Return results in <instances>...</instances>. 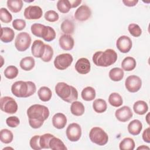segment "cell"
<instances>
[{
	"label": "cell",
	"instance_id": "34",
	"mask_svg": "<svg viewBox=\"0 0 150 150\" xmlns=\"http://www.w3.org/2000/svg\"><path fill=\"white\" fill-rule=\"evenodd\" d=\"M61 30L66 35H71L74 31L73 22L69 19L64 20L61 24Z\"/></svg>",
	"mask_w": 150,
	"mask_h": 150
},
{
	"label": "cell",
	"instance_id": "48",
	"mask_svg": "<svg viewBox=\"0 0 150 150\" xmlns=\"http://www.w3.org/2000/svg\"><path fill=\"white\" fill-rule=\"evenodd\" d=\"M138 2V0H122V3L127 6L132 7L135 6Z\"/></svg>",
	"mask_w": 150,
	"mask_h": 150
},
{
	"label": "cell",
	"instance_id": "40",
	"mask_svg": "<svg viewBox=\"0 0 150 150\" xmlns=\"http://www.w3.org/2000/svg\"><path fill=\"white\" fill-rule=\"evenodd\" d=\"M0 19L5 23H9L12 20V16L5 8H1L0 9Z\"/></svg>",
	"mask_w": 150,
	"mask_h": 150
},
{
	"label": "cell",
	"instance_id": "22",
	"mask_svg": "<svg viewBox=\"0 0 150 150\" xmlns=\"http://www.w3.org/2000/svg\"><path fill=\"white\" fill-rule=\"evenodd\" d=\"M35 65V60L33 57L28 56L21 59L19 63L21 68L25 71L31 70Z\"/></svg>",
	"mask_w": 150,
	"mask_h": 150
},
{
	"label": "cell",
	"instance_id": "50",
	"mask_svg": "<svg viewBox=\"0 0 150 150\" xmlns=\"http://www.w3.org/2000/svg\"><path fill=\"white\" fill-rule=\"evenodd\" d=\"M137 149H149V147L148 146H145L144 145H142L140 146H138L137 148Z\"/></svg>",
	"mask_w": 150,
	"mask_h": 150
},
{
	"label": "cell",
	"instance_id": "31",
	"mask_svg": "<svg viewBox=\"0 0 150 150\" xmlns=\"http://www.w3.org/2000/svg\"><path fill=\"white\" fill-rule=\"evenodd\" d=\"M49 147L53 150H66L67 147L64 144L63 142L59 138L52 137L49 142Z\"/></svg>",
	"mask_w": 150,
	"mask_h": 150
},
{
	"label": "cell",
	"instance_id": "43",
	"mask_svg": "<svg viewBox=\"0 0 150 150\" xmlns=\"http://www.w3.org/2000/svg\"><path fill=\"white\" fill-rule=\"evenodd\" d=\"M45 19L50 22H54L59 20V14L53 10H49L45 12L44 15Z\"/></svg>",
	"mask_w": 150,
	"mask_h": 150
},
{
	"label": "cell",
	"instance_id": "24",
	"mask_svg": "<svg viewBox=\"0 0 150 150\" xmlns=\"http://www.w3.org/2000/svg\"><path fill=\"white\" fill-rule=\"evenodd\" d=\"M85 108L82 103L78 101L72 102L70 106V111L75 116H81L84 113Z\"/></svg>",
	"mask_w": 150,
	"mask_h": 150
},
{
	"label": "cell",
	"instance_id": "39",
	"mask_svg": "<svg viewBox=\"0 0 150 150\" xmlns=\"http://www.w3.org/2000/svg\"><path fill=\"white\" fill-rule=\"evenodd\" d=\"M54 52L53 48L49 45H45V50L43 53V56L41 57V59L44 62H49L53 56Z\"/></svg>",
	"mask_w": 150,
	"mask_h": 150
},
{
	"label": "cell",
	"instance_id": "45",
	"mask_svg": "<svg viewBox=\"0 0 150 150\" xmlns=\"http://www.w3.org/2000/svg\"><path fill=\"white\" fill-rule=\"evenodd\" d=\"M26 22L23 19H16L12 22L13 28L17 30H22L26 27Z\"/></svg>",
	"mask_w": 150,
	"mask_h": 150
},
{
	"label": "cell",
	"instance_id": "15",
	"mask_svg": "<svg viewBox=\"0 0 150 150\" xmlns=\"http://www.w3.org/2000/svg\"><path fill=\"white\" fill-rule=\"evenodd\" d=\"M74 67L79 73L81 74H86L90 71L91 64L88 59L85 57H81L77 60Z\"/></svg>",
	"mask_w": 150,
	"mask_h": 150
},
{
	"label": "cell",
	"instance_id": "36",
	"mask_svg": "<svg viewBox=\"0 0 150 150\" xmlns=\"http://www.w3.org/2000/svg\"><path fill=\"white\" fill-rule=\"evenodd\" d=\"M57 8L60 12L66 13L69 12L71 6L69 0H59L57 2Z\"/></svg>",
	"mask_w": 150,
	"mask_h": 150
},
{
	"label": "cell",
	"instance_id": "14",
	"mask_svg": "<svg viewBox=\"0 0 150 150\" xmlns=\"http://www.w3.org/2000/svg\"><path fill=\"white\" fill-rule=\"evenodd\" d=\"M91 15V11L90 8L86 5H82L76 9L74 16L77 21L83 22L88 20Z\"/></svg>",
	"mask_w": 150,
	"mask_h": 150
},
{
	"label": "cell",
	"instance_id": "4",
	"mask_svg": "<svg viewBox=\"0 0 150 150\" xmlns=\"http://www.w3.org/2000/svg\"><path fill=\"white\" fill-rule=\"evenodd\" d=\"M55 92L61 99L67 103H72L78 98L77 89L64 82L57 83L55 86Z\"/></svg>",
	"mask_w": 150,
	"mask_h": 150
},
{
	"label": "cell",
	"instance_id": "16",
	"mask_svg": "<svg viewBox=\"0 0 150 150\" xmlns=\"http://www.w3.org/2000/svg\"><path fill=\"white\" fill-rule=\"evenodd\" d=\"M45 45L40 40H35L31 47V52L33 56L41 59L45 52Z\"/></svg>",
	"mask_w": 150,
	"mask_h": 150
},
{
	"label": "cell",
	"instance_id": "25",
	"mask_svg": "<svg viewBox=\"0 0 150 150\" xmlns=\"http://www.w3.org/2000/svg\"><path fill=\"white\" fill-rule=\"evenodd\" d=\"M38 95L39 98L41 101L46 102L49 101L51 99L52 96V92L49 87L46 86H42L38 90Z\"/></svg>",
	"mask_w": 150,
	"mask_h": 150
},
{
	"label": "cell",
	"instance_id": "21",
	"mask_svg": "<svg viewBox=\"0 0 150 150\" xmlns=\"http://www.w3.org/2000/svg\"><path fill=\"white\" fill-rule=\"evenodd\" d=\"M56 35V32L53 28L45 25L41 36L44 40L46 42H51L55 39Z\"/></svg>",
	"mask_w": 150,
	"mask_h": 150
},
{
	"label": "cell",
	"instance_id": "41",
	"mask_svg": "<svg viewBox=\"0 0 150 150\" xmlns=\"http://www.w3.org/2000/svg\"><path fill=\"white\" fill-rule=\"evenodd\" d=\"M128 30L129 33L134 37L137 38L141 35L142 30L139 26L136 23H130L128 25Z\"/></svg>",
	"mask_w": 150,
	"mask_h": 150
},
{
	"label": "cell",
	"instance_id": "49",
	"mask_svg": "<svg viewBox=\"0 0 150 150\" xmlns=\"http://www.w3.org/2000/svg\"><path fill=\"white\" fill-rule=\"evenodd\" d=\"M71 4V8H76L77 6H78L81 3V0H73V1H69Z\"/></svg>",
	"mask_w": 150,
	"mask_h": 150
},
{
	"label": "cell",
	"instance_id": "6",
	"mask_svg": "<svg viewBox=\"0 0 150 150\" xmlns=\"http://www.w3.org/2000/svg\"><path fill=\"white\" fill-rule=\"evenodd\" d=\"M31 41V37L28 33L21 32L15 38V46L19 52H24L30 47Z\"/></svg>",
	"mask_w": 150,
	"mask_h": 150
},
{
	"label": "cell",
	"instance_id": "19",
	"mask_svg": "<svg viewBox=\"0 0 150 150\" xmlns=\"http://www.w3.org/2000/svg\"><path fill=\"white\" fill-rule=\"evenodd\" d=\"M128 131L132 135H138L142 129V124L139 120H134L128 125Z\"/></svg>",
	"mask_w": 150,
	"mask_h": 150
},
{
	"label": "cell",
	"instance_id": "42",
	"mask_svg": "<svg viewBox=\"0 0 150 150\" xmlns=\"http://www.w3.org/2000/svg\"><path fill=\"white\" fill-rule=\"evenodd\" d=\"M44 26H45L44 25L38 23L32 24L30 28L32 33L36 37L41 38L42 33Z\"/></svg>",
	"mask_w": 150,
	"mask_h": 150
},
{
	"label": "cell",
	"instance_id": "35",
	"mask_svg": "<svg viewBox=\"0 0 150 150\" xmlns=\"http://www.w3.org/2000/svg\"><path fill=\"white\" fill-rule=\"evenodd\" d=\"M13 139V133L8 129H2L0 132L1 141L4 144L11 143Z\"/></svg>",
	"mask_w": 150,
	"mask_h": 150
},
{
	"label": "cell",
	"instance_id": "32",
	"mask_svg": "<svg viewBox=\"0 0 150 150\" xmlns=\"http://www.w3.org/2000/svg\"><path fill=\"white\" fill-rule=\"evenodd\" d=\"M135 146L134 140L129 137L124 138L119 144V148L121 150H133Z\"/></svg>",
	"mask_w": 150,
	"mask_h": 150
},
{
	"label": "cell",
	"instance_id": "51",
	"mask_svg": "<svg viewBox=\"0 0 150 150\" xmlns=\"http://www.w3.org/2000/svg\"><path fill=\"white\" fill-rule=\"evenodd\" d=\"M149 114L148 113L146 117H145V120L146 121V122L148 123V124H149Z\"/></svg>",
	"mask_w": 150,
	"mask_h": 150
},
{
	"label": "cell",
	"instance_id": "11",
	"mask_svg": "<svg viewBox=\"0 0 150 150\" xmlns=\"http://www.w3.org/2000/svg\"><path fill=\"white\" fill-rule=\"evenodd\" d=\"M23 15L25 18L28 20L39 19L42 16L43 11L39 6L29 5L25 8Z\"/></svg>",
	"mask_w": 150,
	"mask_h": 150
},
{
	"label": "cell",
	"instance_id": "38",
	"mask_svg": "<svg viewBox=\"0 0 150 150\" xmlns=\"http://www.w3.org/2000/svg\"><path fill=\"white\" fill-rule=\"evenodd\" d=\"M54 135L53 134L46 133L43 135H40V139H39V144L40 146L42 149H49V142L52 137Z\"/></svg>",
	"mask_w": 150,
	"mask_h": 150
},
{
	"label": "cell",
	"instance_id": "10",
	"mask_svg": "<svg viewBox=\"0 0 150 150\" xmlns=\"http://www.w3.org/2000/svg\"><path fill=\"white\" fill-rule=\"evenodd\" d=\"M125 86L129 92L136 93L141 88L142 80L136 75L129 76L125 81Z\"/></svg>",
	"mask_w": 150,
	"mask_h": 150
},
{
	"label": "cell",
	"instance_id": "30",
	"mask_svg": "<svg viewBox=\"0 0 150 150\" xmlns=\"http://www.w3.org/2000/svg\"><path fill=\"white\" fill-rule=\"evenodd\" d=\"M93 108L97 113H103L107 110V105L106 101L101 98H98L93 103Z\"/></svg>",
	"mask_w": 150,
	"mask_h": 150
},
{
	"label": "cell",
	"instance_id": "1",
	"mask_svg": "<svg viewBox=\"0 0 150 150\" xmlns=\"http://www.w3.org/2000/svg\"><path fill=\"white\" fill-rule=\"evenodd\" d=\"M50 114L48 108L41 104H33L27 110L30 126L34 129L40 128Z\"/></svg>",
	"mask_w": 150,
	"mask_h": 150
},
{
	"label": "cell",
	"instance_id": "20",
	"mask_svg": "<svg viewBox=\"0 0 150 150\" xmlns=\"http://www.w3.org/2000/svg\"><path fill=\"white\" fill-rule=\"evenodd\" d=\"M15 36V33L12 29L9 27L1 28V40L4 43H9L12 42Z\"/></svg>",
	"mask_w": 150,
	"mask_h": 150
},
{
	"label": "cell",
	"instance_id": "3",
	"mask_svg": "<svg viewBox=\"0 0 150 150\" xmlns=\"http://www.w3.org/2000/svg\"><path fill=\"white\" fill-rule=\"evenodd\" d=\"M116 52L111 49H106L105 51L96 52L93 56V63L99 67H108L115 63L117 60Z\"/></svg>",
	"mask_w": 150,
	"mask_h": 150
},
{
	"label": "cell",
	"instance_id": "46",
	"mask_svg": "<svg viewBox=\"0 0 150 150\" xmlns=\"http://www.w3.org/2000/svg\"><path fill=\"white\" fill-rule=\"evenodd\" d=\"M6 123L8 126L11 128H15L18 127L20 123L19 118L16 116H11L6 118Z\"/></svg>",
	"mask_w": 150,
	"mask_h": 150
},
{
	"label": "cell",
	"instance_id": "47",
	"mask_svg": "<svg viewBox=\"0 0 150 150\" xmlns=\"http://www.w3.org/2000/svg\"><path fill=\"white\" fill-rule=\"evenodd\" d=\"M149 131H150V129H149V127H148L143 131L142 135V139L144 140V141L147 143H150Z\"/></svg>",
	"mask_w": 150,
	"mask_h": 150
},
{
	"label": "cell",
	"instance_id": "9",
	"mask_svg": "<svg viewBox=\"0 0 150 150\" xmlns=\"http://www.w3.org/2000/svg\"><path fill=\"white\" fill-rule=\"evenodd\" d=\"M68 139L71 142H76L80 139L81 136V128L76 122L70 124L66 131Z\"/></svg>",
	"mask_w": 150,
	"mask_h": 150
},
{
	"label": "cell",
	"instance_id": "12",
	"mask_svg": "<svg viewBox=\"0 0 150 150\" xmlns=\"http://www.w3.org/2000/svg\"><path fill=\"white\" fill-rule=\"evenodd\" d=\"M116 46L120 52L126 53L129 52L131 49L132 42L130 38L125 35H122L117 40Z\"/></svg>",
	"mask_w": 150,
	"mask_h": 150
},
{
	"label": "cell",
	"instance_id": "26",
	"mask_svg": "<svg viewBox=\"0 0 150 150\" xmlns=\"http://www.w3.org/2000/svg\"><path fill=\"white\" fill-rule=\"evenodd\" d=\"M134 112L138 115H144L148 111V105L147 103L143 100H138L133 105Z\"/></svg>",
	"mask_w": 150,
	"mask_h": 150
},
{
	"label": "cell",
	"instance_id": "23",
	"mask_svg": "<svg viewBox=\"0 0 150 150\" xmlns=\"http://www.w3.org/2000/svg\"><path fill=\"white\" fill-rule=\"evenodd\" d=\"M137 65L135 59L131 56L125 57L121 63V67L123 70L126 71H130L133 70Z\"/></svg>",
	"mask_w": 150,
	"mask_h": 150
},
{
	"label": "cell",
	"instance_id": "17",
	"mask_svg": "<svg viewBox=\"0 0 150 150\" xmlns=\"http://www.w3.org/2000/svg\"><path fill=\"white\" fill-rule=\"evenodd\" d=\"M59 43L60 47L64 50H71L74 45V40L70 35H62L59 39Z\"/></svg>",
	"mask_w": 150,
	"mask_h": 150
},
{
	"label": "cell",
	"instance_id": "18",
	"mask_svg": "<svg viewBox=\"0 0 150 150\" xmlns=\"http://www.w3.org/2000/svg\"><path fill=\"white\" fill-rule=\"evenodd\" d=\"M67 124L66 116L61 112L55 114L52 117V124L57 129H61L65 127Z\"/></svg>",
	"mask_w": 150,
	"mask_h": 150
},
{
	"label": "cell",
	"instance_id": "5",
	"mask_svg": "<svg viewBox=\"0 0 150 150\" xmlns=\"http://www.w3.org/2000/svg\"><path fill=\"white\" fill-rule=\"evenodd\" d=\"M90 141L100 146L105 145L108 141L107 134L100 127H94L92 128L89 132Z\"/></svg>",
	"mask_w": 150,
	"mask_h": 150
},
{
	"label": "cell",
	"instance_id": "33",
	"mask_svg": "<svg viewBox=\"0 0 150 150\" xmlns=\"http://www.w3.org/2000/svg\"><path fill=\"white\" fill-rule=\"evenodd\" d=\"M108 103L115 107H118L123 104L122 98L118 93H112L108 97Z\"/></svg>",
	"mask_w": 150,
	"mask_h": 150
},
{
	"label": "cell",
	"instance_id": "37",
	"mask_svg": "<svg viewBox=\"0 0 150 150\" xmlns=\"http://www.w3.org/2000/svg\"><path fill=\"white\" fill-rule=\"evenodd\" d=\"M18 73L19 71L18 68L13 65L8 66L4 71L5 77L8 79H13L16 78L18 74Z\"/></svg>",
	"mask_w": 150,
	"mask_h": 150
},
{
	"label": "cell",
	"instance_id": "44",
	"mask_svg": "<svg viewBox=\"0 0 150 150\" xmlns=\"http://www.w3.org/2000/svg\"><path fill=\"white\" fill-rule=\"evenodd\" d=\"M39 139L40 135H34L30 138L29 141V145L32 149L35 150H40L42 149V148L40 146Z\"/></svg>",
	"mask_w": 150,
	"mask_h": 150
},
{
	"label": "cell",
	"instance_id": "8",
	"mask_svg": "<svg viewBox=\"0 0 150 150\" xmlns=\"http://www.w3.org/2000/svg\"><path fill=\"white\" fill-rule=\"evenodd\" d=\"M73 58L70 53H62L57 55L54 60L55 68L60 70L67 69L72 63Z\"/></svg>",
	"mask_w": 150,
	"mask_h": 150
},
{
	"label": "cell",
	"instance_id": "29",
	"mask_svg": "<svg viewBox=\"0 0 150 150\" xmlns=\"http://www.w3.org/2000/svg\"><path fill=\"white\" fill-rule=\"evenodd\" d=\"M6 4L8 9L13 13L20 12L23 6V1L22 0H8Z\"/></svg>",
	"mask_w": 150,
	"mask_h": 150
},
{
	"label": "cell",
	"instance_id": "2",
	"mask_svg": "<svg viewBox=\"0 0 150 150\" xmlns=\"http://www.w3.org/2000/svg\"><path fill=\"white\" fill-rule=\"evenodd\" d=\"M36 91L35 83L31 81H17L11 86L12 94L19 98H27L32 96Z\"/></svg>",
	"mask_w": 150,
	"mask_h": 150
},
{
	"label": "cell",
	"instance_id": "13",
	"mask_svg": "<svg viewBox=\"0 0 150 150\" xmlns=\"http://www.w3.org/2000/svg\"><path fill=\"white\" fill-rule=\"evenodd\" d=\"M116 118L120 122H127L133 116V113L129 107L125 105L117 109L115 112Z\"/></svg>",
	"mask_w": 150,
	"mask_h": 150
},
{
	"label": "cell",
	"instance_id": "28",
	"mask_svg": "<svg viewBox=\"0 0 150 150\" xmlns=\"http://www.w3.org/2000/svg\"><path fill=\"white\" fill-rule=\"evenodd\" d=\"M108 76L111 80L114 81H120L124 77V70L120 67L112 68L110 70Z\"/></svg>",
	"mask_w": 150,
	"mask_h": 150
},
{
	"label": "cell",
	"instance_id": "7",
	"mask_svg": "<svg viewBox=\"0 0 150 150\" xmlns=\"http://www.w3.org/2000/svg\"><path fill=\"white\" fill-rule=\"evenodd\" d=\"M1 110L7 114H15L18 111V104L15 100L11 97L4 96L0 100Z\"/></svg>",
	"mask_w": 150,
	"mask_h": 150
},
{
	"label": "cell",
	"instance_id": "27",
	"mask_svg": "<svg viewBox=\"0 0 150 150\" xmlns=\"http://www.w3.org/2000/svg\"><path fill=\"white\" fill-rule=\"evenodd\" d=\"M96 96V90L94 88L90 86H88L83 88L81 93V96L83 100L87 101H90L93 100Z\"/></svg>",
	"mask_w": 150,
	"mask_h": 150
}]
</instances>
